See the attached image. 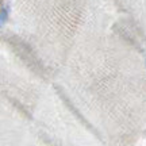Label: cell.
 <instances>
[{"label": "cell", "mask_w": 146, "mask_h": 146, "mask_svg": "<svg viewBox=\"0 0 146 146\" xmlns=\"http://www.w3.org/2000/svg\"><path fill=\"white\" fill-rule=\"evenodd\" d=\"M7 19H8V8L3 7V8H1V14H0V25L3 26Z\"/></svg>", "instance_id": "cell-1"}]
</instances>
